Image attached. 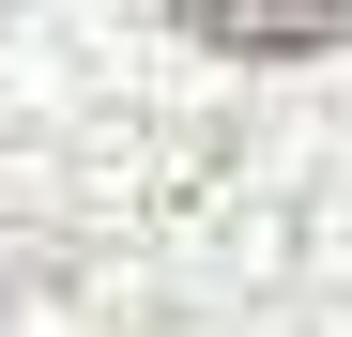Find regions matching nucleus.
<instances>
[{
	"label": "nucleus",
	"mask_w": 352,
	"mask_h": 337,
	"mask_svg": "<svg viewBox=\"0 0 352 337\" xmlns=\"http://www.w3.org/2000/svg\"><path fill=\"white\" fill-rule=\"evenodd\" d=\"M184 31L230 46V62H322L352 16H337V0H184Z\"/></svg>",
	"instance_id": "nucleus-1"
}]
</instances>
